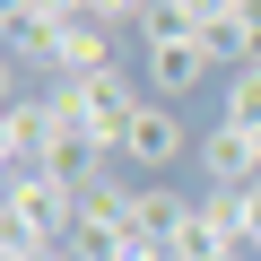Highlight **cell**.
<instances>
[{
	"label": "cell",
	"instance_id": "obj_8",
	"mask_svg": "<svg viewBox=\"0 0 261 261\" xmlns=\"http://www.w3.org/2000/svg\"><path fill=\"white\" fill-rule=\"evenodd\" d=\"M79 9H87L96 27H140V18H148V0H79Z\"/></svg>",
	"mask_w": 261,
	"mask_h": 261
},
{
	"label": "cell",
	"instance_id": "obj_5",
	"mask_svg": "<svg viewBox=\"0 0 261 261\" xmlns=\"http://www.w3.org/2000/svg\"><path fill=\"white\" fill-rule=\"evenodd\" d=\"M183 192H157V183H140L130 192V209H122V244H166L174 252V226H183Z\"/></svg>",
	"mask_w": 261,
	"mask_h": 261
},
{
	"label": "cell",
	"instance_id": "obj_4",
	"mask_svg": "<svg viewBox=\"0 0 261 261\" xmlns=\"http://www.w3.org/2000/svg\"><path fill=\"white\" fill-rule=\"evenodd\" d=\"M192 157H200L209 192H252V183H261V140H252V130H226V122H218V130H200Z\"/></svg>",
	"mask_w": 261,
	"mask_h": 261
},
{
	"label": "cell",
	"instance_id": "obj_9",
	"mask_svg": "<svg viewBox=\"0 0 261 261\" xmlns=\"http://www.w3.org/2000/svg\"><path fill=\"white\" fill-rule=\"evenodd\" d=\"M244 61L261 70V0H252V9H244ZM244 61H235V70H244Z\"/></svg>",
	"mask_w": 261,
	"mask_h": 261
},
{
	"label": "cell",
	"instance_id": "obj_2",
	"mask_svg": "<svg viewBox=\"0 0 261 261\" xmlns=\"http://www.w3.org/2000/svg\"><path fill=\"white\" fill-rule=\"evenodd\" d=\"M140 70H148V96L174 105V96H192V87L218 70V53H209L200 35H148V61H140Z\"/></svg>",
	"mask_w": 261,
	"mask_h": 261
},
{
	"label": "cell",
	"instance_id": "obj_7",
	"mask_svg": "<svg viewBox=\"0 0 261 261\" xmlns=\"http://www.w3.org/2000/svg\"><path fill=\"white\" fill-rule=\"evenodd\" d=\"M130 192H140V183H130L122 166H105V174H96V183L79 192V209H87V218H113V226H122V209H130Z\"/></svg>",
	"mask_w": 261,
	"mask_h": 261
},
{
	"label": "cell",
	"instance_id": "obj_6",
	"mask_svg": "<svg viewBox=\"0 0 261 261\" xmlns=\"http://www.w3.org/2000/svg\"><path fill=\"white\" fill-rule=\"evenodd\" d=\"M218 122H226V130H252V140H261V70H252V61H244V70H226Z\"/></svg>",
	"mask_w": 261,
	"mask_h": 261
},
{
	"label": "cell",
	"instance_id": "obj_3",
	"mask_svg": "<svg viewBox=\"0 0 261 261\" xmlns=\"http://www.w3.org/2000/svg\"><path fill=\"white\" fill-rule=\"evenodd\" d=\"M53 140H61V122H53L44 96H18L9 113H0V166H9V174H35L53 157Z\"/></svg>",
	"mask_w": 261,
	"mask_h": 261
},
{
	"label": "cell",
	"instance_id": "obj_10",
	"mask_svg": "<svg viewBox=\"0 0 261 261\" xmlns=\"http://www.w3.org/2000/svg\"><path fill=\"white\" fill-rule=\"evenodd\" d=\"M18 261H79L70 244H35V252H18Z\"/></svg>",
	"mask_w": 261,
	"mask_h": 261
},
{
	"label": "cell",
	"instance_id": "obj_1",
	"mask_svg": "<svg viewBox=\"0 0 261 261\" xmlns=\"http://www.w3.org/2000/svg\"><path fill=\"white\" fill-rule=\"evenodd\" d=\"M183 148H200V140L183 130V113H174V105H157V96L130 113V130H122V166H130V174H166Z\"/></svg>",
	"mask_w": 261,
	"mask_h": 261
}]
</instances>
